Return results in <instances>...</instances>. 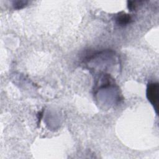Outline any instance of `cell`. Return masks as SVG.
<instances>
[{
  "instance_id": "obj_1",
  "label": "cell",
  "mask_w": 159,
  "mask_h": 159,
  "mask_svg": "<svg viewBox=\"0 0 159 159\" xmlns=\"http://www.w3.org/2000/svg\"><path fill=\"white\" fill-rule=\"evenodd\" d=\"M147 98L148 101L153 106L156 113L158 111L159 85L158 83H149L147 87Z\"/></svg>"
},
{
  "instance_id": "obj_2",
  "label": "cell",
  "mask_w": 159,
  "mask_h": 159,
  "mask_svg": "<svg viewBox=\"0 0 159 159\" xmlns=\"http://www.w3.org/2000/svg\"><path fill=\"white\" fill-rule=\"evenodd\" d=\"M116 23L120 26H125L132 21V16L124 12H120L115 17Z\"/></svg>"
},
{
  "instance_id": "obj_3",
  "label": "cell",
  "mask_w": 159,
  "mask_h": 159,
  "mask_svg": "<svg viewBox=\"0 0 159 159\" xmlns=\"http://www.w3.org/2000/svg\"><path fill=\"white\" fill-rule=\"evenodd\" d=\"M27 3V1H13L12 6L15 9H20L24 7Z\"/></svg>"
},
{
  "instance_id": "obj_4",
  "label": "cell",
  "mask_w": 159,
  "mask_h": 159,
  "mask_svg": "<svg viewBox=\"0 0 159 159\" xmlns=\"http://www.w3.org/2000/svg\"><path fill=\"white\" fill-rule=\"evenodd\" d=\"M128 8L130 11H134L136 7V4H135V2L134 1H128Z\"/></svg>"
}]
</instances>
